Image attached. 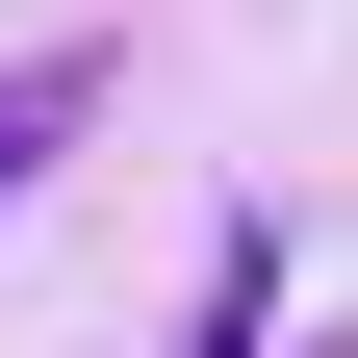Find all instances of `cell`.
Segmentation results:
<instances>
[{
	"instance_id": "1",
	"label": "cell",
	"mask_w": 358,
	"mask_h": 358,
	"mask_svg": "<svg viewBox=\"0 0 358 358\" xmlns=\"http://www.w3.org/2000/svg\"><path fill=\"white\" fill-rule=\"evenodd\" d=\"M52 154H77V52H26V77H0V205H26Z\"/></svg>"
},
{
	"instance_id": "2",
	"label": "cell",
	"mask_w": 358,
	"mask_h": 358,
	"mask_svg": "<svg viewBox=\"0 0 358 358\" xmlns=\"http://www.w3.org/2000/svg\"><path fill=\"white\" fill-rule=\"evenodd\" d=\"M307 358H358V333H307Z\"/></svg>"
}]
</instances>
